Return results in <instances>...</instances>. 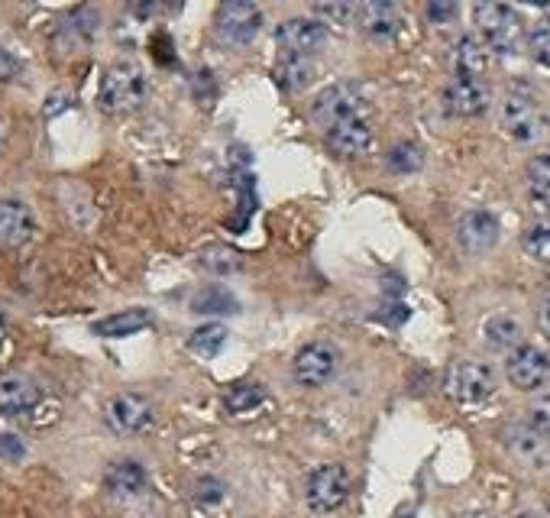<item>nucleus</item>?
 <instances>
[{"label":"nucleus","instance_id":"nucleus-1","mask_svg":"<svg viewBox=\"0 0 550 518\" xmlns=\"http://www.w3.org/2000/svg\"><path fill=\"white\" fill-rule=\"evenodd\" d=\"M473 17L479 26V39L489 46V52L515 56L525 43V23H521L518 10L508 4H476Z\"/></svg>","mask_w":550,"mask_h":518},{"label":"nucleus","instance_id":"nucleus-2","mask_svg":"<svg viewBox=\"0 0 550 518\" xmlns=\"http://www.w3.org/2000/svg\"><path fill=\"white\" fill-rule=\"evenodd\" d=\"M146 101V75L140 65L117 62L104 72L101 81V107L107 114H133Z\"/></svg>","mask_w":550,"mask_h":518},{"label":"nucleus","instance_id":"nucleus-3","mask_svg":"<svg viewBox=\"0 0 550 518\" xmlns=\"http://www.w3.org/2000/svg\"><path fill=\"white\" fill-rule=\"evenodd\" d=\"M499 114H502L505 133L512 136V140H518V143H534V140H541V136L547 133V117L541 111L538 98H534L528 88L505 91Z\"/></svg>","mask_w":550,"mask_h":518},{"label":"nucleus","instance_id":"nucleus-4","mask_svg":"<svg viewBox=\"0 0 550 518\" xmlns=\"http://www.w3.org/2000/svg\"><path fill=\"white\" fill-rule=\"evenodd\" d=\"M311 114L327 130V127L340 124V120H366L369 101L356 85H350V81H340V85H330L318 94V98H314Z\"/></svg>","mask_w":550,"mask_h":518},{"label":"nucleus","instance_id":"nucleus-5","mask_svg":"<svg viewBox=\"0 0 550 518\" xmlns=\"http://www.w3.org/2000/svg\"><path fill=\"white\" fill-rule=\"evenodd\" d=\"M347 493H350V473L343 463H324V467H318L308 476V486H305L308 506L318 515L340 509L343 502H347Z\"/></svg>","mask_w":550,"mask_h":518},{"label":"nucleus","instance_id":"nucleus-6","mask_svg":"<svg viewBox=\"0 0 550 518\" xmlns=\"http://www.w3.org/2000/svg\"><path fill=\"white\" fill-rule=\"evenodd\" d=\"M217 36L230 46H250L263 30V10L246 0H230V4L217 7Z\"/></svg>","mask_w":550,"mask_h":518},{"label":"nucleus","instance_id":"nucleus-7","mask_svg":"<svg viewBox=\"0 0 550 518\" xmlns=\"http://www.w3.org/2000/svg\"><path fill=\"white\" fill-rule=\"evenodd\" d=\"M340 366V350L327 340H311L298 353H295V363H292V373L301 386L308 389H318L324 383H330Z\"/></svg>","mask_w":550,"mask_h":518},{"label":"nucleus","instance_id":"nucleus-8","mask_svg":"<svg viewBox=\"0 0 550 518\" xmlns=\"http://www.w3.org/2000/svg\"><path fill=\"white\" fill-rule=\"evenodd\" d=\"M505 376L515 389H525V392L544 389L550 383V353L541 347L521 344L518 350L508 353Z\"/></svg>","mask_w":550,"mask_h":518},{"label":"nucleus","instance_id":"nucleus-9","mask_svg":"<svg viewBox=\"0 0 550 518\" xmlns=\"http://www.w3.org/2000/svg\"><path fill=\"white\" fill-rule=\"evenodd\" d=\"M447 392L463 405L486 402L489 395L495 392V376H492V370L486 363L460 360V363H453L450 373H447Z\"/></svg>","mask_w":550,"mask_h":518},{"label":"nucleus","instance_id":"nucleus-10","mask_svg":"<svg viewBox=\"0 0 550 518\" xmlns=\"http://www.w3.org/2000/svg\"><path fill=\"white\" fill-rule=\"evenodd\" d=\"M275 43L285 49V56L308 59L327 43V30H324L321 20L295 17V20H285L279 30H275Z\"/></svg>","mask_w":550,"mask_h":518},{"label":"nucleus","instance_id":"nucleus-11","mask_svg":"<svg viewBox=\"0 0 550 518\" xmlns=\"http://www.w3.org/2000/svg\"><path fill=\"white\" fill-rule=\"evenodd\" d=\"M107 421L117 434H143L153 428V405L143 395L120 392L107 402Z\"/></svg>","mask_w":550,"mask_h":518},{"label":"nucleus","instance_id":"nucleus-12","mask_svg":"<svg viewBox=\"0 0 550 518\" xmlns=\"http://www.w3.org/2000/svg\"><path fill=\"white\" fill-rule=\"evenodd\" d=\"M444 107L457 117H476L489 107V88L483 78L453 75L444 88Z\"/></svg>","mask_w":550,"mask_h":518},{"label":"nucleus","instance_id":"nucleus-13","mask_svg":"<svg viewBox=\"0 0 550 518\" xmlns=\"http://www.w3.org/2000/svg\"><path fill=\"white\" fill-rule=\"evenodd\" d=\"M356 20H360L363 33L369 39H395L398 30H402V10L395 4H385V0H369V4H360L356 7Z\"/></svg>","mask_w":550,"mask_h":518},{"label":"nucleus","instance_id":"nucleus-14","mask_svg":"<svg viewBox=\"0 0 550 518\" xmlns=\"http://www.w3.org/2000/svg\"><path fill=\"white\" fill-rule=\"evenodd\" d=\"M327 136V146L334 149L337 156H363L369 153V146H373V130H369L366 120H340V124L327 127L324 130Z\"/></svg>","mask_w":550,"mask_h":518},{"label":"nucleus","instance_id":"nucleus-15","mask_svg":"<svg viewBox=\"0 0 550 518\" xmlns=\"http://www.w3.org/2000/svg\"><path fill=\"white\" fill-rule=\"evenodd\" d=\"M457 237L463 243V250L486 253L495 247V240H499V221H495L489 211H466L460 217Z\"/></svg>","mask_w":550,"mask_h":518},{"label":"nucleus","instance_id":"nucleus-16","mask_svg":"<svg viewBox=\"0 0 550 518\" xmlns=\"http://www.w3.org/2000/svg\"><path fill=\"white\" fill-rule=\"evenodd\" d=\"M39 399H43V392H39V386L33 383V379L26 376H0V412L4 415H26L33 412V408L39 405Z\"/></svg>","mask_w":550,"mask_h":518},{"label":"nucleus","instance_id":"nucleus-17","mask_svg":"<svg viewBox=\"0 0 550 518\" xmlns=\"http://www.w3.org/2000/svg\"><path fill=\"white\" fill-rule=\"evenodd\" d=\"M505 447L512 451L521 463H528V467H541V463L547 460V438L531 425V421H525V425H512L505 431Z\"/></svg>","mask_w":550,"mask_h":518},{"label":"nucleus","instance_id":"nucleus-18","mask_svg":"<svg viewBox=\"0 0 550 518\" xmlns=\"http://www.w3.org/2000/svg\"><path fill=\"white\" fill-rule=\"evenodd\" d=\"M33 237V214L23 201H0V247H23Z\"/></svg>","mask_w":550,"mask_h":518},{"label":"nucleus","instance_id":"nucleus-19","mask_svg":"<svg viewBox=\"0 0 550 518\" xmlns=\"http://www.w3.org/2000/svg\"><path fill=\"white\" fill-rule=\"evenodd\" d=\"M104 483H107V489L114 496L133 499V496L143 493L149 480H146V470L136 460H117V463H110V467H107Z\"/></svg>","mask_w":550,"mask_h":518},{"label":"nucleus","instance_id":"nucleus-20","mask_svg":"<svg viewBox=\"0 0 550 518\" xmlns=\"http://www.w3.org/2000/svg\"><path fill=\"white\" fill-rule=\"evenodd\" d=\"M453 68H457V75L479 78L489 68V46L473 33L460 36L457 46H453Z\"/></svg>","mask_w":550,"mask_h":518},{"label":"nucleus","instance_id":"nucleus-21","mask_svg":"<svg viewBox=\"0 0 550 518\" xmlns=\"http://www.w3.org/2000/svg\"><path fill=\"white\" fill-rule=\"evenodd\" d=\"M153 324V318H149V311L143 308H127L120 311V315H110L104 321H94L91 331L98 337H130V334H140L143 327Z\"/></svg>","mask_w":550,"mask_h":518},{"label":"nucleus","instance_id":"nucleus-22","mask_svg":"<svg viewBox=\"0 0 550 518\" xmlns=\"http://www.w3.org/2000/svg\"><path fill=\"white\" fill-rule=\"evenodd\" d=\"M272 78L282 91H301V88L311 85L314 65H311V59H301V56H282L272 68Z\"/></svg>","mask_w":550,"mask_h":518},{"label":"nucleus","instance_id":"nucleus-23","mask_svg":"<svg viewBox=\"0 0 550 518\" xmlns=\"http://www.w3.org/2000/svg\"><path fill=\"white\" fill-rule=\"evenodd\" d=\"M227 344V327L224 324H201L188 337V350L201 360H214Z\"/></svg>","mask_w":550,"mask_h":518},{"label":"nucleus","instance_id":"nucleus-24","mask_svg":"<svg viewBox=\"0 0 550 518\" xmlns=\"http://www.w3.org/2000/svg\"><path fill=\"white\" fill-rule=\"evenodd\" d=\"M198 263L208 269L211 276H233V272L243 269V256L233 247H224V243H211V247H204L198 253Z\"/></svg>","mask_w":550,"mask_h":518},{"label":"nucleus","instance_id":"nucleus-25","mask_svg":"<svg viewBox=\"0 0 550 518\" xmlns=\"http://www.w3.org/2000/svg\"><path fill=\"white\" fill-rule=\"evenodd\" d=\"M263 402H266V389L259 383H233V386L224 389V405H227V412H233V415L256 412Z\"/></svg>","mask_w":550,"mask_h":518},{"label":"nucleus","instance_id":"nucleus-26","mask_svg":"<svg viewBox=\"0 0 550 518\" xmlns=\"http://www.w3.org/2000/svg\"><path fill=\"white\" fill-rule=\"evenodd\" d=\"M521 324L515 321V318H508V315H499V318H492L489 324H486V344L492 347V350H518L521 347Z\"/></svg>","mask_w":550,"mask_h":518},{"label":"nucleus","instance_id":"nucleus-27","mask_svg":"<svg viewBox=\"0 0 550 518\" xmlns=\"http://www.w3.org/2000/svg\"><path fill=\"white\" fill-rule=\"evenodd\" d=\"M528 195L538 208H550V156H534L525 169Z\"/></svg>","mask_w":550,"mask_h":518},{"label":"nucleus","instance_id":"nucleus-28","mask_svg":"<svg viewBox=\"0 0 550 518\" xmlns=\"http://www.w3.org/2000/svg\"><path fill=\"white\" fill-rule=\"evenodd\" d=\"M191 311H195V315H237V302H233L230 292H224L220 285H211V289H204L191 298Z\"/></svg>","mask_w":550,"mask_h":518},{"label":"nucleus","instance_id":"nucleus-29","mask_svg":"<svg viewBox=\"0 0 550 518\" xmlns=\"http://www.w3.org/2000/svg\"><path fill=\"white\" fill-rule=\"evenodd\" d=\"M521 247H525L528 256L538 259V263H550V217H544V221L531 224L525 230V237H521Z\"/></svg>","mask_w":550,"mask_h":518},{"label":"nucleus","instance_id":"nucleus-30","mask_svg":"<svg viewBox=\"0 0 550 518\" xmlns=\"http://www.w3.org/2000/svg\"><path fill=\"white\" fill-rule=\"evenodd\" d=\"M191 499H195V506L201 509H217L220 502L227 499V486L214 480V476H204V480L195 483V493H191Z\"/></svg>","mask_w":550,"mask_h":518},{"label":"nucleus","instance_id":"nucleus-31","mask_svg":"<svg viewBox=\"0 0 550 518\" xmlns=\"http://www.w3.org/2000/svg\"><path fill=\"white\" fill-rule=\"evenodd\" d=\"M528 49H531L534 62H538L541 68H550V17L534 23V30L528 36Z\"/></svg>","mask_w":550,"mask_h":518},{"label":"nucleus","instance_id":"nucleus-32","mask_svg":"<svg viewBox=\"0 0 550 518\" xmlns=\"http://www.w3.org/2000/svg\"><path fill=\"white\" fill-rule=\"evenodd\" d=\"M421 162H424V156H421V149L415 143H402V146H395L389 153L392 172H418Z\"/></svg>","mask_w":550,"mask_h":518},{"label":"nucleus","instance_id":"nucleus-33","mask_svg":"<svg viewBox=\"0 0 550 518\" xmlns=\"http://www.w3.org/2000/svg\"><path fill=\"white\" fill-rule=\"evenodd\" d=\"M311 10L318 13L321 20H330V23H347L353 13H356L353 4H314Z\"/></svg>","mask_w":550,"mask_h":518},{"label":"nucleus","instance_id":"nucleus-34","mask_svg":"<svg viewBox=\"0 0 550 518\" xmlns=\"http://www.w3.org/2000/svg\"><path fill=\"white\" fill-rule=\"evenodd\" d=\"M531 425L538 428L544 438L550 441V392L541 395V399L531 405Z\"/></svg>","mask_w":550,"mask_h":518},{"label":"nucleus","instance_id":"nucleus-35","mask_svg":"<svg viewBox=\"0 0 550 518\" xmlns=\"http://www.w3.org/2000/svg\"><path fill=\"white\" fill-rule=\"evenodd\" d=\"M457 13H460L457 4H428V20H431L434 26H447V23H453V20H457Z\"/></svg>","mask_w":550,"mask_h":518},{"label":"nucleus","instance_id":"nucleus-36","mask_svg":"<svg viewBox=\"0 0 550 518\" xmlns=\"http://www.w3.org/2000/svg\"><path fill=\"white\" fill-rule=\"evenodd\" d=\"M0 457L20 460L23 457V444L17 438H10V434H4V438H0Z\"/></svg>","mask_w":550,"mask_h":518},{"label":"nucleus","instance_id":"nucleus-37","mask_svg":"<svg viewBox=\"0 0 550 518\" xmlns=\"http://www.w3.org/2000/svg\"><path fill=\"white\" fill-rule=\"evenodd\" d=\"M17 72H20V62L13 59V56H10V52H7L4 46H0V78H13V75H17Z\"/></svg>","mask_w":550,"mask_h":518},{"label":"nucleus","instance_id":"nucleus-38","mask_svg":"<svg viewBox=\"0 0 550 518\" xmlns=\"http://www.w3.org/2000/svg\"><path fill=\"white\" fill-rule=\"evenodd\" d=\"M538 324H541L544 334H550V295L544 298V305H541V311H538Z\"/></svg>","mask_w":550,"mask_h":518},{"label":"nucleus","instance_id":"nucleus-39","mask_svg":"<svg viewBox=\"0 0 550 518\" xmlns=\"http://www.w3.org/2000/svg\"><path fill=\"white\" fill-rule=\"evenodd\" d=\"M4 143H7V117L0 114V153H4Z\"/></svg>","mask_w":550,"mask_h":518},{"label":"nucleus","instance_id":"nucleus-40","mask_svg":"<svg viewBox=\"0 0 550 518\" xmlns=\"http://www.w3.org/2000/svg\"><path fill=\"white\" fill-rule=\"evenodd\" d=\"M7 340V315H4V308H0V344Z\"/></svg>","mask_w":550,"mask_h":518},{"label":"nucleus","instance_id":"nucleus-41","mask_svg":"<svg viewBox=\"0 0 550 518\" xmlns=\"http://www.w3.org/2000/svg\"><path fill=\"white\" fill-rule=\"evenodd\" d=\"M515 518H541V512H534V509H525V512H518Z\"/></svg>","mask_w":550,"mask_h":518},{"label":"nucleus","instance_id":"nucleus-42","mask_svg":"<svg viewBox=\"0 0 550 518\" xmlns=\"http://www.w3.org/2000/svg\"><path fill=\"white\" fill-rule=\"evenodd\" d=\"M460 518H492L489 512H466V515H460Z\"/></svg>","mask_w":550,"mask_h":518}]
</instances>
